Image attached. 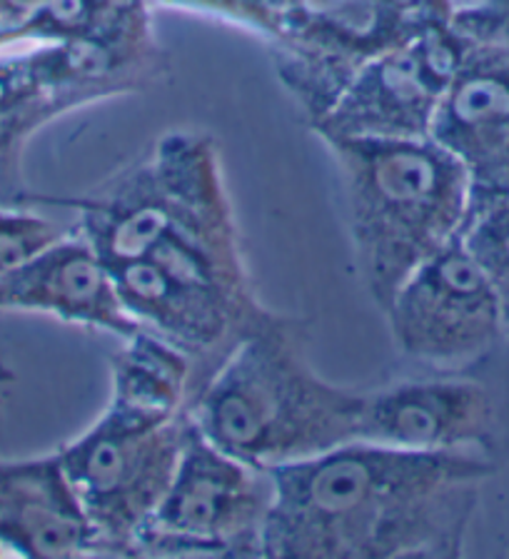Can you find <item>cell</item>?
Listing matches in <instances>:
<instances>
[{
	"mask_svg": "<svg viewBox=\"0 0 509 559\" xmlns=\"http://www.w3.org/2000/svg\"><path fill=\"white\" fill-rule=\"evenodd\" d=\"M497 465L353 440L270 469L268 559H458Z\"/></svg>",
	"mask_w": 509,
	"mask_h": 559,
	"instance_id": "6da1fadb",
	"label": "cell"
},
{
	"mask_svg": "<svg viewBox=\"0 0 509 559\" xmlns=\"http://www.w3.org/2000/svg\"><path fill=\"white\" fill-rule=\"evenodd\" d=\"M110 273L138 325L188 355L190 400L245 332L272 312L254 293L213 135L190 130L168 227L143 258Z\"/></svg>",
	"mask_w": 509,
	"mask_h": 559,
	"instance_id": "7a4b0ae2",
	"label": "cell"
},
{
	"mask_svg": "<svg viewBox=\"0 0 509 559\" xmlns=\"http://www.w3.org/2000/svg\"><path fill=\"white\" fill-rule=\"evenodd\" d=\"M365 395L322 378L303 322L272 310L200 384L188 417L217 448L270 472L359 440Z\"/></svg>",
	"mask_w": 509,
	"mask_h": 559,
	"instance_id": "3957f363",
	"label": "cell"
},
{
	"mask_svg": "<svg viewBox=\"0 0 509 559\" xmlns=\"http://www.w3.org/2000/svg\"><path fill=\"white\" fill-rule=\"evenodd\" d=\"M347 198L350 240L377 308L470 225V178L433 135L324 140Z\"/></svg>",
	"mask_w": 509,
	"mask_h": 559,
	"instance_id": "277c9868",
	"label": "cell"
},
{
	"mask_svg": "<svg viewBox=\"0 0 509 559\" xmlns=\"http://www.w3.org/2000/svg\"><path fill=\"white\" fill-rule=\"evenodd\" d=\"M151 11L147 0H122L85 38L0 48V205L25 203L23 153L52 120L163 81L168 56Z\"/></svg>",
	"mask_w": 509,
	"mask_h": 559,
	"instance_id": "5b68a950",
	"label": "cell"
},
{
	"mask_svg": "<svg viewBox=\"0 0 509 559\" xmlns=\"http://www.w3.org/2000/svg\"><path fill=\"white\" fill-rule=\"evenodd\" d=\"M470 3L477 0H289L265 43L312 128L365 63Z\"/></svg>",
	"mask_w": 509,
	"mask_h": 559,
	"instance_id": "8992f818",
	"label": "cell"
},
{
	"mask_svg": "<svg viewBox=\"0 0 509 559\" xmlns=\"http://www.w3.org/2000/svg\"><path fill=\"white\" fill-rule=\"evenodd\" d=\"M188 413L161 419L110 405L58 450L91 522L100 557H133V545L173 483Z\"/></svg>",
	"mask_w": 509,
	"mask_h": 559,
	"instance_id": "52a82bcc",
	"label": "cell"
},
{
	"mask_svg": "<svg viewBox=\"0 0 509 559\" xmlns=\"http://www.w3.org/2000/svg\"><path fill=\"white\" fill-rule=\"evenodd\" d=\"M359 440L509 460V343L475 365L427 370L367 390Z\"/></svg>",
	"mask_w": 509,
	"mask_h": 559,
	"instance_id": "ba28073f",
	"label": "cell"
},
{
	"mask_svg": "<svg viewBox=\"0 0 509 559\" xmlns=\"http://www.w3.org/2000/svg\"><path fill=\"white\" fill-rule=\"evenodd\" d=\"M272 475L217 448L190 423L173 483L133 557H262Z\"/></svg>",
	"mask_w": 509,
	"mask_h": 559,
	"instance_id": "9c48e42d",
	"label": "cell"
},
{
	"mask_svg": "<svg viewBox=\"0 0 509 559\" xmlns=\"http://www.w3.org/2000/svg\"><path fill=\"white\" fill-rule=\"evenodd\" d=\"M380 312L400 355L427 370L475 365L509 343L497 287L464 238L423 262Z\"/></svg>",
	"mask_w": 509,
	"mask_h": 559,
	"instance_id": "30bf717a",
	"label": "cell"
},
{
	"mask_svg": "<svg viewBox=\"0 0 509 559\" xmlns=\"http://www.w3.org/2000/svg\"><path fill=\"white\" fill-rule=\"evenodd\" d=\"M470 43L433 135L464 165L470 223L509 195V0L462 5Z\"/></svg>",
	"mask_w": 509,
	"mask_h": 559,
	"instance_id": "8fae6325",
	"label": "cell"
},
{
	"mask_svg": "<svg viewBox=\"0 0 509 559\" xmlns=\"http://www.w3.org/2000/svg\"><path fill=\"white\" fill-rule=\"evenodd\" d=\"M460 8L452 17L410 35L357 70L312 133L335 138H427L437 108L467 50Z\"/></svg>",
	"mask_w": 509,
	"mask_h": 559,
	"instance_id": "7c38bea8",
	"label": "cell"
},
{
	"mask_svg": "<svg viewBox=\"0 0 509 559\" xmlns=\"http://www.w3.org/2000/svg\"><path fill=\"white\" fill-rule=\"evenodd\" d=\"M0 310L46 312L120 340L143 330L122 305L110 267L78 230H68L38 258L0 277Z\"/></svg>",
	"mask_w": 509,
	"mask_h": 559,
	"instance_id": "4fadbf2b",
	"label": "cell"
},
{
	"mask_svg": "<svg viewBox=\"0 0 509 559\" xmlns=\"http://www.w3.org/2000/svg\"><path fill=\"white\" fill-rule=\"evenodd\" d=\"M0 547L21 557H100L58 452L0 460Z\"/></svg>",
	"mask_w": 509,
	"mask_h": 559,
	"instance_id": "5bb4252c",
	"label": "cell"
},
{
	"mask_svg": "<svg viewBox=\"0 0 509 559\" xmlns=\"http://www.w3.org/2000/svg\"><path fill=\"white\" fill-rule=\"evenodd\" d=\"M192 365L182 349L151 330L122 340L113 355L110 405L147 417H180L188 413Z\"/></svg>",
	"mask_w": 509,
	"mask_h": 559,
	"instance_id": "9a60e30c",
	"label": "cell"
},
{
	"mask_svg": "<svg viewBox=\"0 0 509 559\" xmlns=\"http://www.w3.org/2000/svg\"><path fill=\"white\" fill-rule=\"evenodd\" d=\"M464 245L477 258L502 300L505 325L509 332V195L475 217L464 230Z\"/></svg>",
	"mask_w": 509,
	"mask_h": 559,
	"instance_id": "2e32d148",
	"label": "cell"
},
{
	"mask_svg": "<svg viewBox=\"0 0 509 559\" xmlns=\"http://www.w3.org/2000/svg\"><path fill=\"white\" fill-rule=\"evenodd\" d=\"M68 230L48 217L33 215L15 205H0V277L15 273L25 262L38 258Z\"/></svg>",
	"mask_w": 509,
	"mask_h": 559,
	"instance_id": "e0dca14e",
	"label": "cell"
},
{
	"mask_svg": "<svg viewBox=\"0 0 509 559\" xmlns=\"http://www.w3.org/2000/svg\"><path fill=\"white\" fill-rule=\"evenodd\" d=\"M287 3L289 0H190L188 11L221 17L268 40L272 25Z\"/></svg>",
	"mask_w": 509,
	"mask_h": 559,
	"instance_id": "ac0fdd59",
	"label": "cell"
},
{
	"mask_svg": "<svg viewBox=\"0 0 509 559\" xmlns=\"http://www.w3.org/2000/svg\"><path fill=\"white\" fill-rule=\"evenodd\" d=\"M0 33H5L8 38H11V33H8V15H5V3L3 0H0ZM11 43H13V38H11ZM15 46V43H13Z\"/></svg>",
	"mask_w": 509,
	"mask_h": 559,
	"instance_id": "d6986e66",
	"label": "cell"
}]
</instances>
